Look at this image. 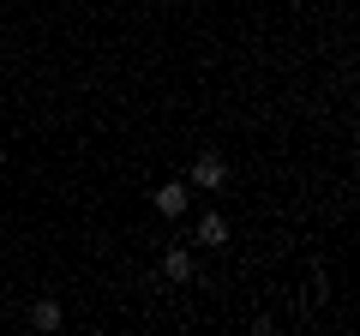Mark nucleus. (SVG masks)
Returning a JSON list of instances; mask_svg holds the SVG:
<instances>
[{
  "label": "nucleus",
  "instance_id": "nucleus-1",
  "mask_svg": "<svg viewBox=\"0 0 360 336\" xmlns=\"http://www.w3.org/2000/svg\"><path fill=\"white\" fill-rule=\"evenodd\" d=\"M193 181H198V186H222V181H229V162H222L217 150H205V156L193 162Z\"/></svg>",
  "mask_w": 360,
  "mask_h": 336
},
{
  "label": "nucleus",
  "instance_id": "nucleus-2",
  "mask_svg": "<svg viewBox=\"0 0 360 336\" xmlns=\"http://www.w3.org/2000/svg\"><path fill=\"white\" fill-rule=\"evenodd\" d=\"M180 210H186V186H180V181L156 186V217H180Z\"/></svg>",
  "mask_w": 360,
  "mask_h": 336
},
{
  "label": "nucleus",
  "instance_id": "nucleus-3",
  "mask_svg": "<svg viewBox=\"0 0 360 336\" xmlns=\"http://www.w3.org/2000/svg\"><path fill=\"white\" fill-rule=\"evenodd\" d=\"M162 271L174 276V283H186V276H193V252H186V246H174V252L162 259Z\"/></svg>",
  "mask_w": 360,
  "mask_h": 336
},
{
  "label": "nucleus",
  "instance_id": "nucleus-4",
  "mask_svg": "<svg viewBox=\"0 0 360 336\" xmlns=\"http://www.w3.org/2000/svg\"><path fill=\"white\" fill-rule=\"evenodd\" d=\"M198 240H205V246H222V240H229V222H222V217H205V222H198Z\"/></svg>",
  "mask_w": 360,
  "mask_h": 336
},
{
  "label": "nucleus",
  "instance_id": "nucleus-5",
  "mask_svg": "<svg viewBox=\"0 0 360 336\" xmlns=\"http://www.w3.org/2000/svg\"><path fill=\"white\" fill-rule=\"evenodd\" d=\"M54 324H60V306L54 300H37V330H54Z\"/></svg>",
  "mask_w": 360,
  "mask_h": 336
}]
</instances>
